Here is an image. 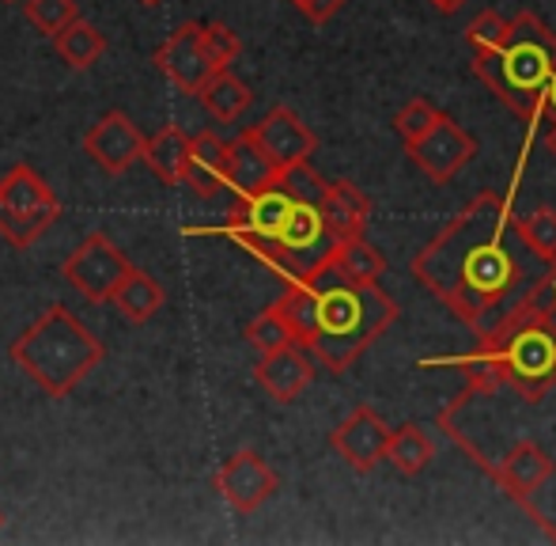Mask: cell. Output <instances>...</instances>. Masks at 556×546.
I'll return each mask as SVG.
<instances>
[{
    "instance_id": "cell-3",
    "label": "cell",
    "mask_w": 556,
    "mask_h": 546,
    "mask_svg": "<svg viewBox=\"0 0 556 546\" xmlns=\"http://www.w3.org/2000/svg\"><path fill=\"white\" fill-rule=\"evenodd\" d=\"M303 281H311L318 296V326L307 349L318 364L341 376L364 357L367 346H375L390 331V323L397 319V303L379 285H359L344 277L333 259Z\"/></svg>"
},
{
    "instance_id": "cell-27",
    "label": "cell",
    "mask_w": 556,
    "mask_h": 546,
    "mask_svg": "<svg viewBox=\"0 0 556 546\" xmlns=\"http://www.w3.org/2000/svg\"><path fill=\"white\" fill-rule=\"evenodd\" d=\"M23 12H27V20L50 38L61 35L73 20H80L76 0H23Z\"/></svg>"
},
{
    "instance_id": "cell-33",
    "label": "cell",
    "mask_w": 556,
    "mask_h": 546,
    "mask_svg": "<svg viewBox=\"0 0 556 546\" xmlns=\"http://www.w3.org/2000/svg\"><path fill=\"white\" fill-rule=\"evenodd\" d=\"M295 8H300L303 15H307L311 23H330L337 12H341L349 0H292Z\"/></svg>"
},
{
    "instance_id": "cell-15",
    "label": "cell",
    "mask_w": 556,
    "mask_h": 546,
    "mask_svg": "<svg viewBox=\"0 0 556 546\" xmlns=\"http://www.w3.org/2000/svg\"><path fill=\"white\" fill-rule=\"evenodd\" d=\"M254 380L262 384V392L269 395L273 402L288 407V402L300 399L311 387V380H315V353H311L307 346H300V342H292V346L277 349V353H265L254 369Z\"/></svg>"
},
{
    "instance_id": "cell-26",
    "label": "cell",
    "mask_w": 556,
    "mask_h": 546,
    "mask_svg": "<svg viewBox=\"0 0 556 546\" xmlns=\"http://www.w3.org/2000/svg\"><path fill=\"white\" fill-rule=\"evenodd\" d=\"M247 342L265 357V353H277V349L292 346L295 334H292V326L285 323V315H280L277 308H265L262 315L247 326Z\"/></svg>"
},
{
    "instance_id": "cell-34",
    "label": "cell",
    "mask_w": 556,
    "mask_h": 546,
    "mask_svg": "<svg viewBox=\"0 0 556 546\" xmlns=\"http://www.w3.org/2000/svg\"><path fill=\"white\" fill-rule=\"evenodd\" d=\"M542 119L556 122V73H553L549 88H545V99H542Z\"/></svg>"
},
{
    "instance_id": "cell-10",
    "label": "cell",
    "mask_w": 556,
    "mask_h": 546,
    "mask_svg": "<svg viewBox=\"0 0 556 546\" xmlns=\"http://www.w3.org/2000/svg\"><path fill=\"white\" fill-rule=\"evenodd\" d=\"M213 486L220 489V497L231 505L235 512H257L273 494H277L280 479L257 451L242 448L235 456H227L216 471Z\"/></svg>"
},
{
    "instance_id": "cell-30",
    "label": "cell",
    "mask_w": 556,
    "mask_h": 546,
    "mask_svg": "<svg viewBox=\"0 0 556 546\" xmlns=\"http://www.w3.org/2000/svg\"><path fill=\"white\" fill-rule=\"evenodd\" d=\"M205 50H208V58H213V65L224 73V69H231V61L242 53V42L227 23H205Z\"/></svg>"
},
{
    "instance_id": "cell-25",
    "label": "cell",
    "mask_w": 556,
    "mask_h": 546,
    "mask_svg": "<svg viewBox=\"0 0 556 546\" xmlns=\"http://www.w3.org/2000/svg\"><path fill=\"white\" fill-rule=\"evenodd\" d=\"M273 308L285 315V323L292 326L295 342L307 346L315 338V326H318V296H315V285L311 281H288L285 296H280Z\"/></svg>"
},
{
    "instance_id": "cell-1",
    "label": "cell",
    "mask_w": 556,
    "mask_h": 546,
    "mask_svg": "<svg viewBox=\"0 0 556 546\" xmlns=\"http://www.w3.org/2000/svg\"><path fill=\"white\" fill-rule=\"evenodd\" d=\"M413 277L484 342L556 288V259L527 239L511 198L481 194L420 247Z\"/></svg>"
},
{
    "instance_id": "cell-36",
    "label": "cell",
    "mask_w": 556,
    "mask_h": 546,
    "mask_svg": "<svg viewBox=\"0 0 556 546\" xmlns=\"http://www.w3.org/2000/svg\"><path fill=\"white\" fill-rule=\"evenodd\" d=\"M545 148H549V152H553V160H556V122L549 126V134H545Z\"/></svg>"
},
{
    "instance_id": "cell-7",
    "label": "cell",
    "mask_w": 556,
    "mask_h": 546,
    "mask_svg": "<svg viewBox=\"0 0 556 546\" xmlns=\"http://www.w3.org/2000/svg\"><path fill=\"white\" fill-rule=\"evenodd\" d=\"M129 270H132V262L125 259L122 247H114V239H106L103 232L84 236V244L76 247V251L65 259V266H61L68 285L91 303L114 300L117 285L129 277Z\"/></svg>"
},
{
    "instance_id": "cell-12",
    "label": "cell",
    "mask_w": 556,
    "mask_h": 546,
    "mask_svg": "<svg viewBox=\"0 0 556 546\" xmlns=\"http://www.w3.org/2000/svg\"><path fill=\"white\" fill-rule=\"evenodd\" d=\"M390 433H394V429H387V421H382L371 407H356L330 433V448L352 467V471L371 474L375 467L387 459Z\"/></svg>"
},
{
    "instance_id": "cell-28",
    "label": "cell",
    "mask_w": 556,
    "mask_h": 546,
    "mask_svg": "<svg viewBox=\"0 0 556 546\" xmlns=\"http://www.w3.org/2000/svg\"><path fill=\"white\" fill-rule=\"evenodd\" d=\"M440 107H432L428 99H409V103L402 107V111L394 114V129L397 137L405 140V145H413V140H420L428 134V129L440 122Z\"/></svg>"
},
{
    "instance_id": "cell-17",
    "label": "cell",
    "mask_w": 556,
    "mask_h": 546,
    "mask_svg": "<svg viewBox=\"0 0 556 546\" xmlns=\"http://www.w3.org/2000/svg\"><path fill=\"white\" fill-rule=\"evenodd\" d=\"M323 216L330 224V232L337 239H352V236H364L367 228V216H371V201L364 198L356 183L341 178V183L326 186V198H323Z\"/></svg>"
},
{
    "instance_id": "cell-9",
    "label": "cell",
    "mask_w": 556,
    "mask_h": 546,
    "mask_svg": "<svg viewBox=\"0 0 556 546\" xmlns=\"http://www.w3.org/2000/svg\"><path fill=\"white\" fill-rule=\"evenodd\" d=\"M405 148H409L413 163H417L432 183L443 186L477 156V137L469 134L466 126H458L451 114H440V122H435L425 137L413 140V145H405Z\"/></svg>"
},
{
    "instance_id": "cell-37",
    "label": "cell",
    "mask_w": 556,
    "mask_h": 546,
    "mask_svg": "<svg viewBox=\"0 0 556 546\" xmlns=\"http://www.w3.org/2000/svg\"><path fill=\"white\" fill-rule=\"evenodd\" d=\"M140 4H163V0H140Z\"/></svg>"
},
{
    "instance_id": "cell-13",
    "label": "cell",
    "mask_w": 556,
    "mask_h": 546,
    "mask_svg": "<svg viewBox=\"0 0 556 546\" xmlns=\"http://www.w3.org/2000/svg\"><path fill=\"white\" fill-rule=\"evenodd\" d=\"M247 134L257 140V148H262L280 171L295 167V163H307L318 148V137L311 134V126L295 111H288V107H273V111L265 114L257 126H250Z\"/></svg>"
},
{
    "instance_id": "cell-19",
    "label": "cell",
    "mask_w": 556,
    "mask_h": 546,
    "mask_svg": "<svg viewBox=\"0 0 556 546\" xmlns=\"http://www.w3.org/2000/svg\"><path fill=\"white\" fill-rule=\"evenodd\" d=\"M186 186H193L198 198H213L227 186V140L216 134H193L190 152V175Z\"/></svg>"
},
{
    "instance_id": "cell-18",
    "label": "cell",
    "mask_w": 556,
    "mask_h": 546,
    "mask_svg": "<svg viewBox=\"0 0 556 546\" xmlns=\"http://www.w3.org/2000/svg\"><path fill=\"white\" fill-rule=\"evenodd\" d=\"M190 152H193L190 134H182L178 126H163L155 137H148L144 163L167 186H178V183H186V175H190Z\"/></svg>"
},
{
    "instance_id": "cell-23",
    "label": "cell",
    "mask_w": 556,
    "mask_h": 546,
    "mask_svg": "<svg viewBox=\"0 0 556 546\" xmlns=\"http://www.w3.org/2000/svg\"><path fill=\"white\" fill-rule=\"evenodd\" d=\"M333 266L341 270L344 277L359 281V285H379V277L387 273V259H382V251L371 239L352 236V239H337Z\"/></svg>"
},
{
    "instance_id": "cell-20",
    "label": "cell",
    "mask_w": 556,
    "mask_h": 546,
    "mask_svg": "<svg viewBox=\"0 0 556 546\" xmlns=\"http://www.w3.org/2000/svg\"><path fill=\"white\" fill-rule=\"evenodd\" d=\"M111 303L122 311L125 319H129V323H148V319H155V315H160V308H163V285L152 277V273L132 266L129 277L117 285Z\"/></svg>"
},
{
    "instance_id": "cell-29",
    "label": "cell",
    "mask_w": 556,
    "mask_h": 546,
    "mask_svg": "<svg viewBox=\"0 0 556 546\" xmlns=\"http://www.w3.org/2000/svg\"><path fill=\"white\" fill-rule=\"evenodd\" d=\"M280 186H285L292 198H300V201H311V206H323V198H326V178L318 175L315 167H311V160L307 163H295V167H288V171H280V178H277Z\"/></svg>"
},
{
    "instance_id": "cell-16",
    "label": "cell",
    "mask_w": 556,
    "mask_h": 546,
    "mask_svg": "<svg viewBox=\"0 0 556 546\" xmlns=\"http://www.w3.org/2000/svg\"><path fill=\"white\" fill-rule=\"evenodd\" d=\"M277 178H280V167L257 148L254 137L239 134L235 140H227V186H231L239 198H254V194L269 190Z\"/></svg>"
},
{
    "instance_id": "cell-38",
    "label": "cell",
    "mask_w": 556,
    "mask_h": 546,
    "mask_svg": "<svg viewBox=\"0 0 556 546\" xmlns=\"http://www.w3.org/2000/svg\"><path fill=\"white\" fill-rule=\"evenodd\" d=\"M0 528H4V517H0Z\"/></svg>"
},
{
    "instance_id": "cell-14",
    "label": "cell",
    "mask_w": 556,
    "mask_h": 546,
    "mask_svg": "<svg viewBox=\"0 0 556 546\" xmlns=\"http://www.w3.org/2000/svg\"><path fill=\"white\" fill-rule=\"evenodd\" d=\"M144 148H148L144 134H140L129 114H122V111H111L106 119H99L96 126L88 129V137H84V152H88L106 175L129 171L137 160H144Z\"/></svg>"
},
{
    "instance_id": "cell-2",
    "label": "cell",
    "mask_w": 556,
    "mask_h": 546,
    "mask_svg": "<svg viewBox=\"0 0 556 546\" xmlns=\"http://www.w3.org/2000/svg\"><path fill=\"white\" fill-rule=\"evenodd\" d=\"M469 376L466 392H511L527 402H542L556 387V288L527 315L484 338L473 357L462 361Z\"/></svg>"
},
{
    "instance_id": "cell-11",
    "label": "cell",
    "mask_w": 556,
    "mask_h": 546,
    "mask_svg": "<svg viewBox=\"0 0 556 546\" xmlns=\"http://www.w3.org/2000/svg\"><path fill=\"white\" fill-rule=\"evenodd\" d=\"M489 474L500 482V489H507V497H515V501L530 509V497L553 482L556 459L538 440H515L511 448L489 467ZM530 517L538 520V512L530 509Z\"/></svg>"
},
{
    "instance_id": "cell-22",
    "label": "cell",
    "mask_w": 556,
    "mask_h": 546,
    "mask_svg": "<svg viewBox=\"0 0 556 546\" xmlns=\"http://www.w3.org/2000/svg\"><path fill=\"white\" fill-rule=\"evenodd\" d=\"M387 459H390V467H394L397 474L413 479V474H420L435 459V444H432V436H428L425 429L409 421V425H402V429H394V433H390Z\"/></svg>"
},
{
    "instance_id": "cell-32",
    "label": "cell",
    "mask_w": 556,
    "mask_h": 546,
    "mask_svg": "<svg viewBox=\"0 0 556 546\" xmlns=\"http://www.w3.org/2000/svg\"><path fill=\"white\" fill-rule=\"evenodd\" d=\"M504 30H507V20H504V15L481 12V15H477V20L466 27V38H469V46H473V53H477V50H489V46H496L500 38H504Z\"/></svg>"
},
{
    "instance_id": "cell-4",
    "label": "cell",
    "mask_w": 556,
    "mask_h": 546,
    "mask_svg": "<svg viewBox=\"0 0 556 546\" xmlns=\"http://www.w3.org/2000/svg\"><path fill=\"white\" fill-rule=\"evenodd\" d=\"M473 73L515 119L538 122L542 99L556 73V35L534 12L507 20V30L496 46L473 53Z\"/></svg>"
},
{
    "instance_id": "cell-31",
    "label": "cell",
    "mask_w": 556,
    "mask_h": 546,
    "mask_svg": "<svg viewBox=\"0 0 556 546\" xmlns=\"http://www.w3.org/2000/svg\"><path fill=\"white\" fill-rule=\"evenodd\" d=\"M522 232L545 259H556V209H534L530 216H522Z\"/></svg>"
},
{
    "instance_id": "cell-6",
    "label": "cell",
    "mask_w": 556,
    "mask_h": 546,
    "mask_svg": "<svg viewBox=\"0 0 556 546\" xmlns=\"http://www.w3.org/2000/svg\"><path fill=\"white\" fill-rule=\"evenodd\" d=\"M61 216L58 194L46 186V178L27 163H15L4 178H0V236L15 247L27 251L46 228Z\"/></svg>"
},
{
    "instance_id": "cell-24",
    "label": "cell",
    "mask_w": 556,
    "mask_h": 546,
    "mask_svg": "<svg viewBox=\"0 0 556 546\" xmlns=\"http://www.w3.org/2000/svg\"><path fill=\"white\" fill-rule=\"evenodd\" d=\"M53 50L65 58L68 69H76V73H84V69H91L99 58H103L106 50V38L99 27H91L88 20H73L61 35H53Z\"/></svg>"
},
{
    "instance_id": "cell-5",
    "label": "cell",
    "mask_w": 556,
    "mask_h": 546,
    "mask_svg": "<svg viewBox=\"0 0 556 546\" xmlns=\"http://www.w3.org/2000/svg\"><path fill=\"white\" fill-rule=\"evenodd\" d=\"M12 361L53 399H65L103 361V342L65 308H46L12 342Z\"/></svg>"
},
{
    "instance_id": "cell-21",
    "label": "cell",
    "mask_w": 556,
    "mask_h": 546,
    "mask_svg": "<svg viewBox=\"0 0 556 546\" xmlns=\"http://www.w3.org/2000/svg\"><path fill=\"white\" fill-rule=\"evenodd\" d=\"M198 99L216 122H235V119H242V114L250 111V103H254V91H250L239 76L224 69V73H216L213 80L198 91Z\"/></svg>"
},
{
    "instance_id": "cell-35",
    "label": "cell",
    "mask_w": 556,
    "mask_h": 546,
    "mask_svg": "<svg viewBox=\"0 0 556 546\" xmlns=\"http://www.w3.org/2000/svg\"><path fill=\"white\" fill-rule=\"evenodd\" d=\"M432 4H435V8H440V12H443V15H451V12H458V8H462V4H466V0H432Z\"/></svg>"
},
{
    "instance_id": "cell-8",
    "label": "cell",
    "mask_w": 556,
    "mask_h": 546,
    "mask_svg": "<svg viewBox=\"0 0 556 546\" xmlns=\"http://www.w3.org/2000/svg\"><path fill=\"white\" fill-rule=\"evenodd\" d=\"M155 65L186 96H198L220 73L205 50V23H182V27H175V35L155 50Z\"/></svg>"
}]
</instances>
